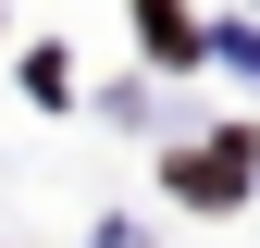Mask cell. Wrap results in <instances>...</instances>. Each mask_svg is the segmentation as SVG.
I'll list each match as a JSON object with an SVG mask.
<instances>
[{
    "mask_svg": "<svg viewBox=\"0 0 260 248\" xmlns=\"http://www.w3.org/2000/svg\"><path fill=\"white\" fill-rule=\"evenodd\" d=\"M137 38H149L161 62H186V50H199V25H186V13H137Z\"/></svg>",
    "mask_w": 260,
    "mask_h": 248,
    "instance_id": "7a4b0ae2",
    "label": "cell"
},
{
    "mask_svg": "<svg viewBox=\"0 0 260 248\" xmlns=\"http://www.w3.org/2000/svg\"><path fill=\"white\" fill-rule=\"evenodd\" d=\"M174 186H186V199H236V186H248V137H236V149H199V162H174Z\"/></svg>",
    "mask_w": 260,
    "mask_h": 248,
    "instance_id": "6da1fadb",
    "label": "cell"
}]
</instances>
